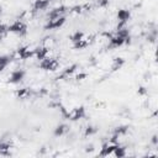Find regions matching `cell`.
<instances>
[{"label": "cell", "instance_id": "11", "mask_svg": "<svg viewBox=\"0 0 158 158\" xmlns=\"http://www.w3.org/2000/svg\"><path fill=\"white\" fill-rule=\"evenodd\" d=\"M125 65V59L122 57H116L112 59V63H111V72H117L120 70L122 67Z\"/></svg>", "mask_w": 158, "mask_h": 158}, {"label": "cell", "instance_id": "15", "mask_svg": "<svg viewBox=\"0 0 158 158\" xmlns=\"http://www.w3.org/2000/svg\"><path fill=\"white\" fill-rule=\"evenodd\" d=\"M69 131V127H68V125H65V123H59V125H57L56 126V128H54V136L56 137H60V136H64L67 132Z\"/></svg>", "mask_w": 158, "mask_h": 158}, {"label": "cell", "instance_id": "7", "mask_svg": "<svg viewBox=\"0 0 158 158\" xmlns=\"http://www.w3.org/2000/svg\"><path fill=\"white\" fill-rule=\"evenodd\" d=\"M17 56H19V58H21V59H28V58H31V57H33L35 56V51L33 49H30L27 46H22V47H20L19 49H17Z\"/></svg>", "mask_w": 158, "mask_h": 158}, {"label": "cell", "instance_id": "16", "mask_svg": "<svg viewBox=\"0 0 158 158\" xmlns=\"http://www.w3.org/2000/svg\"><path fill=\"white\" fill-rule=\"evenodd\" d=\"M77 68H78V64H72V65L67 67V68L62 72V74L58 77V79H63V78H68V77H70V75L77 70Z\"/></svg>", "mask_w": 158, "mask_h": 158}, {"label": "cell", "instance_id": "21", "mask_svg": "<svg viewBox=\"0 0 158 158\" xmlns=\"http://www.w3.org/2000/svg\"><path fill=\"white\" fill-rule=\"evenodd\" d=\"M127 131H128V126H125V125H122V126H117V127L114 128V135L121 137V136H125V135L127 133Z\"/></svg>", "mask_w": 158, "mask_h": 158}, {"label": "cell", "instance_id": "22", "mask_svg": "<svg viewBox=\"0 0 158 158\" xmlns=\"http://www.w3.org/2000/svg\"><path fill=\"white\" fill-rule=\"evenodd\" d=\"M84 38H85V33L81 32V31H75V32L70 36V40H72L73 43H77V42H79V41L84 40Z\"/></svg>", "mask_w": 158, "mask_h": 158}, {"label": "cell", "instance_id": "8", "mask_svg": "<svg viewBox=\"0 0 158 158\" xmlns=\"http://www.w3.org/2000/svg\"><path fill=\"white\" fill-rule=\"evenodd\" d=\"M126 43V40L118 35H115L112 37H110V42H109V48H118L121 46H123Z\"/></svg>", "mask_w": 158, "mask_h": 158}, {"label": "cell", "instance_id": "31", "mask_svg": "<svg viewBox=\"0 0 158 158\" xmlns=\"http://www.w3.org/2000/svg\"><path fill=\"white\" fill-rule=\"evenodd\" d=\"M1 14H2V9L0 7V16H1Z\"/></svg>", "mask_w": 158, "mask_h": 158}, {"label": "cell", "instance_id": "23", "mask_svg": "<svg viewBox=\"0 0 158 158\" xmlns=\"http://www.w3.org/2000/svg\"><path fill=\"white\" fill-rule=\"evenodd\" d=\"M88 44H89V41H88L86 38H84V40H81V41H79V42H77V43H73V46H74L75 49H83V48H85Z\"/></svg>", "mask_w": 158, "mask_h": 158}, {"label": "cell", "instance_id": "25", "mask_svg": "<svg viewBox=\"0 0 158 158\" xmlns=\"http://www.w3.org/2000/svg\"><path fill=\"white\" fill-rule=\"evenodd\" d=\"M109 2H110L109 0H98V1H96V6L104 9V7L109 6Z\"/></svg>", "mask_w": 158, "mask_h": 158}, {"label": "cell", "instance_id": "17", "mask_svg": "<svg viewBox=\"0 0 158 158\" xmlns=\"http://www.w3.org/2000/svg\"><path fill=\"white\" fill-rule=\"evenodd\" d=\"M49 5V1L48 0H35L33 2V9L36 11H42V10H46Z\"/></svg>", "mask_w": 158, "mask_h": 158}, {"label": "cell", "instance_id": "30", "mask_svg": "<svg viewBox=\"0 0 158 158\" xmlns=\"http://www.w3.org/2000/svg\"><path fill=\"white\" fill-rule=\"evenodd\" d=\"M2 38H4V35H0V42L2 41Z\"/></svg>", "mask_w": 158, "mask_h": 158}, {"label": "cell", "instance_id": "6", "mask_svg": "<svg viewBox=\"0 0 158 158\" xmlns=\"http://www.w3.org/2000/svg\"><path fill=\"white\" fill-rule=\"evenodd\" d=\"M68 7L64 6V5H60V6H57L54 9H52L48 14V20L49 19H57V17H60V16H64V14L67 12Z\"/></svg>", "mask_w": 158, "mask_h": 158}, {"label": "cell", "instance_id": "10", "mask_svg": "<svg viewBox=\"0 0 158 158\" xmlns=\"http://www.w3.org/2000/svg\"><path fill=\"white\" fill-rule=\"evenodd\" d=\"M33 51H35V57H36L38 60L44 59L46 57H48V53H49L48 48H47V47H43V46L37 47V48H36V49H33Z\"/></svg>", "mask_w": 158, "mask_h": 158}, {"label": "cell", "instance_id": "1", "mask_svg": "<svg viewBox=\"0 0 158 158\" xmlns=\"http://www.w3.org/2000/svg\"><path fill=\"white\" fill-rule=\"evenodd\" d=\"M7 32L19 35V36H25L27 33V25L20 20L12 22L10 26H7Z\"/></svg>", "mask_w": 158, "mask_h": 158}, {"label": "cell", "instance_id": "29", "mask_svg": "<svg viewBox=\"0 0 158 158\" xmlns=\"http://www.w3.org/2000/svg\"><path fill=\"white\" fill-rule=\"evenodd\" d=\"M152 143H153L154 146H157V144H158V138H157V135H153V136H152Z\"/></svg>", "mask_w": 158, "mask_h": 158}, {"label": "cell", "instance_id": "2", "mask_svg": "<svg viewBox=\"0 0 158 158\" xmlns=\"http://www.w3.org/2000/svg\"><path fill=\"white\" fill-rule=\"evenodd\" d=\"M40 68L43 70H47V72H54L59 68V62L56 58L46 57L44 59L40 60Z\"/></svg>", "mask_w": 158, "mask_h": 158}, {"label": "cell", "instance_id": "24", "mask_svg": "<svg viewBox=\"0 0 158 158\" xmlns=\"http://www.w3.org/2000/svg\"><path fill=\"white\" fill-rule=\"evenodd\" d=\"M96 131H98V128L95 127V126H93V125H89V126H86V128H85V131H84V136H91V135H94V133H96Z\"/></svg>", "mask_w": 158, "mask_h": 158}, {"label": "cell", "instance_id": "14", "mask_svg": "<svg viewBox=\"0 0 158 158\" xmlns=\"http://www.w3.org/2000/svg\"><path fill=\"white\" fill-rule=\"evenodd\" d=\"M15 96L20 100H25V99H28L31 96V90L28 88H22V89H17L15 91Z\"/></svg>", "mask_w": 158, "mask_h": 158}, {"label": "cell", "instance_id": "28", "mask_svg": "<svg viewBox=\"0 0 158 158\" xmlns=\"http://www.w3.org/2000/svg\"><path fill=\"white\" fill-rule=\"evenodd\" d=\"M7 32V26L4 23H0V35H5Z\"/></svg>", "mask_w": 158, "mask_h": 158}, {"label": "cell", "instance_id": "19", "mask_svg": "<svg viewBox=\"0 0 158 158\" xmlns=\"http://www.w3.org/2000/svg\"><path fill=\"white\" fill-rule=\"evenodd\" d=\"M11 57L10 56H6V54H2V56H0V73L10 64V62H11Z\"/></svg>", "mask_w": 158, "mask_h": 158}, {"label": "cell", "instance_id": "20", "mask_svg": "<svg viewBox=\"0 0 158 158\" xmlns=\"http://www.w3.org/2000/svg\"><path fill=\"white\" fill-rule=\"evenodd\" d=\"M112 154H114L116 158H123V157H126V148L122 147V146H120V144H117V146L115 147Z\"/></svg>", "mask_w": 158, "mask_h": 158}, {"label": "cell", "instance_id": "4", "mask_svg": "<svg viewBox=\"0 0 158 158\" xmlns=\"http://www.w3.org/2000/svg\"><path fill=\"white\" fill-rule=\"evenodd\" d=\"M65 23V16H60L57 19H49L48 22L44 25V30H56L62 27Z\"/></svg>", "mask_w": 158, "mask_h": 158}, {"label": "cell", "instance_id": "9", "mask_svg": "<svg viewBox=\"0 0 158 158\" xmlns=\"http://www.w3.org/2000/svg\"><path fill=\"white\" fill-rule=\"evenodd\" d=\"M116 146H117V144L111 143V142L104 143L102 147H101V149H100V153H99V154H100L101 157H109V156L112 154V152H114V149H115Z\"/></svg>", "mask_w": 158, "mask_h": 158}, {"label": "cell", "instance_id": "32", "mask_svg": "<svg viewBox=\"0 0 158 158\" xmlns=\"http://www.w3.org/2000/svg\"><path fill=\"white\" fill-rule=\"evenodd\" d=\"M48 1H52V0H48Z\"/></svg>", "mask_w": 158, "mask_h": 158}, {"label": "cell", "instance_id": "26", "mask_svg": "<svg viewBox=\"0 0 158 158\" xmlns=\"http://www.w3.org/2000/svg\"><path fill=\"white\" fill-rule=\"evenodd\" d=\"M137 94L141 95V96H144V95H147V89L144 86H139L138 90H137Z\"/></svg>", "mask_w": 158, "mask_h": 158}, {"label": "cell", "instance_id": "18", "mask_svg": "<svg viewBox=\"0 0 158 158\" xmlns=\"http://www.w3.org/2000/svg\"><path fill=\"white\" fill-rule=\"evenodd\" d=\"M11 144L6 141H0V156H10Z\"/></svg>", "mask_w": 158, "mask_h": 158}, {"label": "cell", "instance_id": "27", "mask_svg": "<svg viewBox=\"0 0 158 158\" xmlns=\"http://www.w3.org/2000/svg\"><path fill=\"white\" fill-rule=\"evenodd\" d=\"M86 77H88L86 73H79V74L75 75V80H83V79H85Z\"/></svg>", "mask_w": 158, "mask_h": 158}, {"label": "cell", "instance_id": "3", "mask_svg": "<svg viewBox=\"0 0 158 158\" xmlns=\"http://www.w3.org/2000/svg\"><path fill=\"white\" fill-rule=\"evenodd\" d=\"M85 115H86L85 107H84V106H77V107H74L72 111L68 112L67 117H68L69 120H72V121H78V120L84 118Z\"/></svg>", "mask_w": 158, "mask_h": 158}, {"label": "cell", "instance_id": "12", "mask_svg": "<svg viewBox=\"0 0 158 158\" xmlns=\"http://www.w3.org/2000/svg\"><path fill=\"white\" fill-rule=\"evenodd\" d=\"M90 5H75V6H73V7H70L69 9V12L70 14H73V15H79V14H83L84 11H88V10H90Z\"/></svg>", "mask_w": 158, "mask_h": 158}, {"label": "cell", "instance_id": "13", "mask_svg": "<svg viewBox=\"0 0 158 158\" xmlns=\"http://www.w3.org/2000/svg\"><path fill=\"white\" fill-rule=\"evenodd\" d=\"M130 17H131V12L128 11V10H126V9H120L118 11H117V20H118V22H127L128 20H130Z\"/></svg>", "mask_w": 158, "mask_h": 158}, {"label": "cell", "instance_id": "5", "mask_svg": "<svg viewBox=\"0 0 158 158\" xmlns=\"http://www.w3.org/2000/svg\"><path fill=\"white\" fill-rule=\"evenodd\" d=\"M23 78H25V70H22V69H16V70L11 72V74H10L7 81L11 83V84H19V83L22 81Z\"/></svg>", "mask_w": 158, "mask_h": 158}]
</instances>
